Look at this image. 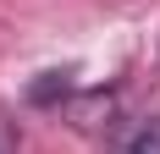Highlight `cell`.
Wrapping results in <instances>:
<instances>
[{
    "label": "cell",
    "mask_w": 160,
    "mask_h": 154,
    "mask_svg": "<svg viewBox=\"0 0 160 154\" xmlns=\"http://www.w3.org/2000/svg\"><path fill=\"white\" fill-rule=\"evenodd\" d=\"M111 154H160V116H138V121L116 127Z\"/></svg>",
    "instance_id": "obj_1"
}]
</instances>
